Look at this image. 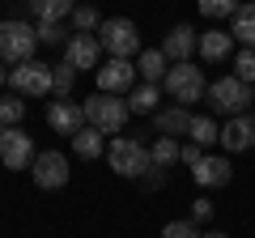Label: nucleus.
Wrapping results in <instances>:
<instances>
[{
  "label": "nucleus",
  "instance_id": "c9c22d12",
  "mask_svg": "<svg viewBox=\"0 0 255 238\" xmlns=\"http://www.w3.org/2000/svg\"><path fill=\"white\" fill-rule=\"evenodd\" d=\"M251 94H255V90H251Z\"/></svg>",
  "mask_w": 255,
  "mask_h": 238
},
{
  "label": "nucleus",
  "instance_id": "f03ea898",
  "mask_svg": "<svg viewBox=\"0 0 255 238\" xmlns=\"http://www.w3.org/2000/svg\"><path fill=\"white\" fill-rule=\"evenodd\" d=\"M107 162H111V170H115L119 179H140V174L153 170V157H149V149L140 145V140H132V136H115V140H111Z\"/></svg>",
  "mask_w": 255,
  "mask_h": 238
},
{
  "label": "nucleus",
  "instance_id": "c756f323",
  "mask_svg": "<svg viewBox=\"0 0 255 238\" xmlns=\"http://www.w3.org/2000/svg\"><path fill=\"white\" fill-rule=\"evenodd\" d=\"M162 238H200V230H196V221H166Z\"/></svg>",
  "mask_w": 255,
  "mask_h": 238
},
{
  "label": "nucleus",
  "instance_id": "dca6fc26",
  "mask_svg": "<svg viewBox=\"0 0 255 238\" xmlns=\"http://www.w3.org/2000/svg\"><path fill=\"white\" fill-rule=\"evenodd\" d=\"M191 111L187 107H166V111H157L153 115V128H157V136H170V140H179V136H187L191 132Z\"/></svg>",
  "mask_w": 255,
  "mask_h": 238
},
{
  "label": "nucleus",
  "instance_id": "bb28decb",
  "mask_svg": "<svg viewBox=\"0 0 255 238\" xmlns=\"http://www.w3.org/2000/svg\"><path fill=\"white\" fill-rule=\"evenodd\" d=\"M234 77L255 90V47H243V51L234 55Z\"/></svg>",
  "mask_w": 255,
  "mask_h": 238
},
{
  "label": "nucleus",
  "instance_id": "a211bd4d",
  "mask_svg": "<svg viewBox=\"0 0 255 238\" xmlns=\"http://www.w3.org/2000/svg\"><path fill=\"white\" fill-rule=\"evenodd\" d=\"M230 47H234V38H230V30H204L200 34V43H196V51L204 55V60H209V64H217V60H226L230 55Z\"/></svg>",
  "mask_w": 255,
  "mask_h": 238
},
{
  "label": "nucleus",
  "instance_id": "0eeeda50",
  "mask_svg": "<svg viewBox=\"0 0 255 238\" xmlns=\"http://www.w3.org/2000/svg\"><path fill=\"white\" fill-rule=\"evenodd\" d=\"M9 90L17 94V98H43V94H51V64L30 60V64L13 68L9 73Z\"/></svg>",
  "mask_w": 255,
  "mask_h": 238
},
{
  "label": "nucleus",
  "instance_id": "2f4dec72",
  "mask_svg": "<svg viewBox=\"0 0 255 238\" xmlns=\"http://www.w3.org/2000/svg\"><path fill=\"white\" fill-rule=\"evenodd\" d=\"M213 217V204L209 200H191V221H209Z\"/></svg>",
  "mask_w": 255,
  "mask_h": 238
},
{
  "label": "nucleus",
  "instance_id": "c85d7f7f",
  "mask_svg": "<svg viewBox=\"0 0 255 238\" xmlns=\"http://www.w3.org/2000/svg\"><path fill=\"white\" fill-rule=\"evenodd\" d=\"M200 13L209 21H217V17H234L238 4H234V0H200Z\"/></svg>",
  "mask_w": 255,
  "mask_h": 238
},
{
  "label": "nucleus",
  "instance_id": "6ab92c4d",
  "mask_svg": "<svg viewBox=\"0 0 255 238\" xmlns=\"http://www.w3.org/2000/svg\"><path fill=\"white\" fill-rule=\"evenodd\" d=\"M73 149H77V157H85V162H98V157H107V132H98V128L85 123V128L73 136Z\"/></svg>",
  "mask_w": 255,
  "mask_h": 238
},
{
  "label": "nucleus",
  "instance_id": "412c9836",
  "mask_svg": "<svg viewBox=\"0 0 255 238\" xmlns=\"http://www.w3.org/2000/svg\"><path fill=\"white\" fill-rule=\"evenodd\" d=\"M230 38L243 47H255V4H238V13L230 17Z\"/></svg>",
  "mask_w": 255,
  "mask_h": 238
},
{
  "label": "nucleus",
  "instance_id": "39448f33",
  "mask_svg": "<svg viewBox=\"0 0 255 238\" xmlns=\"http://www.w3.org/2000/svg\"><path fill=\"white\" fill-rule=\"evenodd\" d=\"M209 102H213V115L238 119V115H247V107L255 102V94H251V85H243L230 73V77H217V81L209 85Z\"/></svg>",
  "mask_w": 255,
  "mask_h": 238
},
{
  "label": "nucleus",
  "instance_id": "72a5a7b5",
  "mask_svg": "<svg viewBox=\"0 0 255 238\" xmlns=\"http://www.w3.org/2000/svg\"><path fill=\"white\" fill-rule=\"evenodd\" d=\"M9 73H13V68H4V64H0V85H9Z\"/></svg>",
  "mask_w": 255,
  "mask_h": 238
},
{
  "label": "nucleus",
  "instance_id": "473e14b6",
  "mask_svg": "<svg viewBox=\"0 0 255 238\" xmlns=\"http://www.w3.org/2000/svg\"><path fill=\"white\" fill-rule=\"evenodd\" d=\"M145 187H162V170H149L145 174Z\"/></svg>",
  "mask_w": 255,
  "mask_h": 238
},
{
  "label": "nucleus",
  "instance_id": "1a4fd4ad",
  "mask_svg": "<svg viewBox=\"0 0 255 238\" xmlns=\"http://www.w3.org/2000/svg\"><path fill=\"white\" fill-rule=\"evenodd\" d=\"M34 140L26 136L21 128H4L0 132V162L9 166V170H26V166H34Z\"/></svg>",
  "mask_w": 255,
  "mask_h": 238
},
{
  "label": "nucleus",
  "instance_id": "b1692460",
  "mask_svg": "<svg viewBox=\"0 0 255 238\" xmlns=\"http://www.w3.org/2000/svg\"><path fill=\"white\" fill-rule=\"evenodd\" d=\"M187 136H191V145L209 149V145H217V140H221V128H217V119H213V115H196Z\"/></svg>",
  "mask_w": 255,
  "mask_h": 238
},
{
  "label": "nucleus",
  "instance_id": "7ed1b4c3",
  "mask_svg": "<svg viewBox=\"0 0 255 238\" xmlns=\"http://www.w3.org/2000/svg\"><path fill=\"white\" fill-rule=\"evenodd\" d=\"M98 47L111 55V60H132V55H140V30H136V21L107 17L102 30H98Z\"/></svg>",
  "mask_w": 255,
  "mask_h": 238
},
{
  "label": "nucleus",
  "instance_id": "f3484780",
  "mask_svg": "<svg viewBox=\"0 0 255 238\" xmlns=\"http://www.w3.org/2000/svg\"><path fill=\"white\" fill-rule=\"evenodd\" d=\"M166 73H170V60L162 55V47H153V51H140V55H136V77H145V85H162Z\"/></svg>",
  "mask_w": 255,
  "mask_h": 238
},
{
  "label": "nucleus",
  "instance_id": "a878e982",
  "mask_svg": "<svg viewBox=\"0 0 255 238\" xmlns=\"http://www.w3.org/2000/svg\"><path fill=\"white\" fill-rule=\"evenodd\" d=\"M21 119H26V102H21L17 94H4V98H0V123H4V128H17Z\"/></svg>",
  "mask_w": 255,
  "mask_h": 238
},
{
  "label": "nucleus",
  "instance_id": "9b49d317",
  "mask_svg": "<svg viewBox=\"0 0 255 238\" xmlns=\"http://www.w3.org/2000/svg\"><path fill=\"white\" fill-rule=\"evenodd\" d=\"M136 90V64H128V60H107L98 68V94H128Z\"/></svg>",
  "mask_w": 255,
  "mask_h": 238
},
{
  "label": "nucleus",
  "instance_id": "f8f14e48",
  "mask_svg": "<svg viewBox=\"0 0 255 238\" xmlns=\"http://www.w3.org/2000/svg\"><path fill=\"white\" fill-rule=\"evenodd\" d=\"M98 55H102V47L94 34H73L68 47H64V64H73L81 73V68H98Z\"/></svg>",
  "mask_w": 255,
  "mask_h": 238
},
{
  "label": "nucleus",
  "instance_id": "423d86ee",
  "mask_svg": "<svg viewBox=\"0 0 255 238\" xmlns=\"http://www.w3.org/2000/svg\"><path fill=\"white\" fill-rule=\"evenodd\" d=\"M81 107H85V123L98 128V132H119V128L128 123V115H132L128 102L115 98V94H90Z\"/></svg>",
  "mask_w": 255,
  "mask_h": 238
},
{
  "label": "nucleus",
  "instance_id": "5701e85b",
  "mask_svg": "<svg viewBox=\"0 0 255 238\" xmlns=\"http://www.w3.org/2000/svg\"><path fill=\"white\" fill-rule=\"evenodd\" d=\"M149 157H153V170H170V166L183 157V145L170 140V136H157L153 145H149Z\"/></svg>",
  "mask_w": 255,
  "mask_h": 238
},
{
  "label": "nucleus",
  "instance_id": "6e6552de",
  "mask_svg": "<svg viewBox=\"0 0 255 238\" xmlns=\"http://www.w3.org/2000/svg\"><path fill=\"white\" fill-rule=\"evenodd\" d=\"M30 174H34L38 192H60V187L68 183V157L55 153V149H47V153H38V157H34Z\"/></svg>",
  "mask_w": 255,
  "mask_h": 238
},
{
  "label": "nucleus",
  "instance_id": "f257e3e1",
  "mask_svg": "<svg viewBox=\"0 0 255 238\" xmlns=\"http://www.w3.org/2000/svg\"><path fill=\"white\" fill-rule=\"evenodd\" d=\"M34 47H38V26H30L21 17L0 21V64H13V68L30 64Z\"/></svg>",
  "mask_w": 255,
  "mask_h": 238
},
{
  "label": "nucleus",
  "instance_id": "aec40b11",
  "mask_svg": "<svg viewBox=\"0 0 255 238\" xmlns=\"http://www.w3.org/2000/svg\"><path fill=\"white\" fill-rule=\"evenodd\" d=\"M30 13L38 17V26H64V17H73L68 0H30Z\"/></svg>",
  "mask_w": 255,
  "mask_h": 238
},
{
  "label": "nucleus",
  "instance_id": "20e7f679",
  "mask_svg": "<svg viewBox=\"0 0 255 238\" xmlns=\"http://www.w3.org/2000/svg\"><path fill=\"white\" fill-rule=\"evenodd\" d=\"M162 90L174 98V107H191V102H200L204 94H209V81H204V73L187 60V64H170Z\"/></svg>",
  "mask_w": 255,
  "mask_h": 238
},
{
  "label": "nucleus",
  "instance_id": "7c9ffc66",
  "mask_svg": "<svg viewBox=\"0 0 255 238\" xmlns=\"http://www.w3.org/2000/svg\"><path fill=\"white\" fill-rule=\"evenodd\" d=\"M179 162H187L191 170H196V166L204 162V149H200V145H191V140H187V145H183V157H179Z\"/></svg>",
  "mask_w": 255,
  "mask_h": 238
},
{
  "label": "nucleus",
  "instance_id": "2eb2a0df",
  "mask_svg": "<svg viewBox=\"0 0 255 238\" xmlns=\"http://www.w3.org/2000/svg\"><path fill=\"white\" fill-rule=\"evenodd\" d=\"M191 179L200 187H226L230 179H234V166H230V157H213V153H204V162L191 170Z\"/></svg>",
  "mask_w": 255,
  "mask_h": 238
},
{
  "label": "nucleus",
  "instance_id": "f704fd0d",
  "mask_svg": "<svg viewBox=\"0 0 255 238\" xmlns=\"http://www.w3.org/2000/svg\"><path fill=\"white\" fill-rule=\"evenodd\" d=\"M200 238H230V234H221V230H209V234H200Z\"/></svg>",
  "mask_w": 255,
  "mask_h": 238
},
{
  "label": "nucleus",
  "instance_id": "4be33fe9",
  "mask_svg": "<svg viewBox=\"0 0 255 238\" xmlns=\"http://www.w3.org/2000/svg\"><path fill=\"white\" fill-rule=\"evenodd\" d=\"M157 102H162L157 85H136V90L128 94V111L132 115H157Z\"/></svg>",
  "mask_w": 255,
  "mask_h": 238
},
{
  "label": "nucleus",
  "instance_id": "393cba45",
  "mask_svg": "<svg viewBox=\"0 0 255 238\" xmlns=\"http://www.w3.org/2000/svg\"><path fill=\"white\" fill-rule=\"evenodd\" d=\"M73 81H77L73 64H51V94L55 98H73Z\"/></svg>",
  "mask_w": 255,
  "mask_h": 238
},
{
  "label": "nucleus",
  "instance_id": "ddd939ff",
  "mask_svg": "<svg viewBox=\"0 0 255 238\" xmlns=\"http://www.w3.org/2000/svg\"><path fill=\"white\" fill-rule=\"evenodd\" d=\"M221 145L230 149V153H247V149L255 145V115L247 111V115L230 119L226 128H221Z\"/></svg>",
  "mask_w": 255,
  "mask_h": 238
},
{
  "label": "nucleus",
  "instance_id": "9d476101",
  "mask_svg": "<svg viewBox=\"0 0 255 238\" xmlns=\"http://www.w3.org/2000/svg\"><path fill=\"white\" fill-rule=\"evenodd\" d=\"M47 123H51L60 136L73 140L77 132L85 128V107H81V102H73V98H55L51 107H47Z\"/></svg>",
  "mask_w": 255,
  "mask_h": 238
},
{
  "label": "nucleus",
  "instance_id": "cd10ccee",
  "mask_svg": "<svg viewBox=\"0 0 255 238\" xmlns=\"http://www.w3.org/2000/svg\"><path fill=\"white\" fill-rule=\"evenodd\" d=\"M68 38H73L68 26H38V43L43 47H68Z\"/></svg>",
  "mask_w": 255,
  "mask_h": 238
},
{
  "label": "nucleus",
  "instance_id": "4468645a",
  "mask_svg": "<svg viewBox=\"0 0 255 238\" xmlns=\"http://www.w3.org/2000/svg\"><path fill=\"white\" fill-rule=\"evenodd\" d=\"M196 43H200V34H196V30L191 26H174L170 34H166V43H162V55L166 60H170V64H187V55L196 51Z\"/></svg>",
  "mask_w": 255,
  "mask_h": 238
}]
</instances>
